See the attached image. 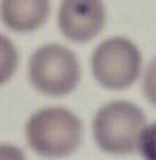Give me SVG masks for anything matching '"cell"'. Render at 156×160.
<instances>
[{"label":"cell","instance_id":"obj_1","mask_svg":"<svg viewBox=\"0 0 156 160\" xmlns=\"http://www.w3.org/2000/svg\"><path fill=\"white\" fill-rule=\"evenodd\" d=\"M24 136L36 155L43 158H65L80 149L84 125L75 112L63 106H48L28 118Z\"/></svg>","mask_w":156,"mask_h":160},{"label":"cell","instance_id":"obj_2","mask_svg":"<svg viewBox=\"0 0 156 160\" xmlns=\"http://www.w3.org/2000/svg\"><path fill=\"white\" fill-rule=\"evenodd\" d=\"M147 127L145 112L130 101H112L99 108L93 119V138L108 155H132Z\"/></svg>","mask_w":156,"mask_h":160},{"label":"cell","instance_id":"obj_3","mask_svg":"<svg viewBox=\"0 0 156 160\" xmlns=\"http://www.w3.org/2000/svg\"><path fill=\"white\" fill-rule=\"evenodd\" d=\"M80 77L82 67L76 54L60 43L43 45L30 56L28 78L36 91L43 95H69L76 89Z\"/></svg>","mask_w":156,"mask_h":160},{"label":"cell","instance_id":"obj_4","mask_svg":"<svg viewBox=\"0 0 156 160\" xmlns=\"http://www.w3.org/2000/svg\"><path fill=\"white\" fill-rule=\"evenodd\" d=\"M141 50L136 47V43L123 36L100 41L91 54L93 77L110 91H121L134 86L141 75Z\"/></svg>","mask_w":156,"mask_h":160},{"label":"cell","instance_id":"obj_5","mask_svg":"<svg viewBox=\"0 0 156 160\" xmlns=\"http://www.w3.org/2000/svg\"><path fill=\"white\" fill-rule=\"evenodd\" d=\"M58 26L69 41L89 43L106 26V6L102 0H61Z\"/></svg>","mask_w":156,"mask_h":160},{"label":"cell","instance_id":"obj_6","mask_svg":"<svg viewBox=\"0 0 156 160\" xmlns=\"http://www.w3.org/2000/svg\"><path fill=\"white\" fill-rule=\"evenodd\" d=\"M50 17V0H0V21L17 34L39 30Z\"/></svg>","mask_w":156,"mask_h":160},{"label":"cell","instance_id":"obj_7","mask_svg":"<svg viewBox=\"0 0 156 160\" xmlns=\"http://www.w3.org/2000/svg\"><path fill=\"white\" fill-rule=\"evenodd\" d=\"M19 69V50L15 43L0 34V86L13 78Z\"/></svg>","mask_w":156,"mask_h":160},{"label":"cell","instance_id":"obj_8","mask_svg":"<svg viewBox=\"0 0 156 160\" xmlns=\"http://www.w3.org/2000/svg\"><path fill=\"white\" fill-rule=\"evenodd\" d=\"M138 151L145 160H156V121L143 128Z\"/></svg>","mask_w":156,"mask_h":160},{"label":"cell","instance_id":"obj_9","mask_svg":"<svg viewBox=\"0 0 156 160\" xmlns=\"http://www.w3.org/2000/svg\"><path fill=\"white\" fill-rule=\"evenodd\" d=\"M143 93H145V99L153 106H156V58H153V62L145 69V75H143Z\"/></svg>","mask_w":156,"mask_h":160},{"label":"cell","instance_id":"obj_10","mask_svg":"<svg viewBox=\"0 0 156 160\" xmlns=\"http://www.w3.org/2000/svg\"><path fill=\"white\" fill-rule=\"evenodd\" d=\"M0 160H26V157L24 151L19 149L17 145L0 143Z\"/></svg>","mask_w":156,"mask_h":160}]
</instances>
